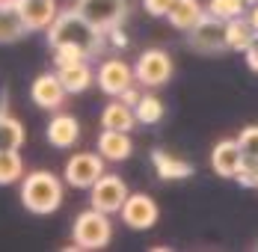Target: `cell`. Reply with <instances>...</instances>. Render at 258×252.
<instances>
[{
	"instance_id": "obj_1",
	"label": "cell",
	"mask_w": 258,
	"mask_h": 252,
	"mask_svg": "<svg viewBox=\"0 0 258 252\" xmlns=\"http://www.w3.org/2000/svg\"><path fill=\"white\" fill-rule=\"evenodd\" d=\"M48 45L56 48V45H75L80 48L86 56H98L107 45L104 33L98 27H92L86 18H80L75 9H62L53 15V21L48 24Z\"/></svg>"
},
{
	"instance_id": "obj_2",
	"label": "cell",
	"mask_w": 258,
	"mask_h": 252,
	"mask_svg": "<svg viewBox=\"0 0 258 252\" xmlns=\"http://www.w3.org/2000/svg\"><path fill=\"white\" fill-rule=\"evenodd\" d=\"M21 202L30 214H39V217L53 214L62 205V181L45 169L21 175Z\"/></svg>"
},
{
	"instance_id": "obj_3",
	"label": "cell",
	"mask_w": 258,
	"mask_h": 252,
	"mask_svg": "<svg viewBox=\"0 0 258 252\" xmlns=\"http://www.w3.org/2000/svg\"><path fill=\"white\" fill-rule=\"evenodd\" d=\"M113 237V223L110 214H101L95 208L78 214L72 226V249H101Z\"/></svg>"
},
{
	"instance_id": "obj_4",
	"label": "cell",
	"mask_w": 258,
	"mask_h": 252,
	"mask_svg": "<svg viewBox=\"0 0 258 252\" xmlns=\"http://www.w3.org/2000/svg\"><path fill=\"white\" fill-rule=\"evenodd\" d=\"M80 18H86L98 30H110V27L122 24L128 15V0H75L72 6Z\"/></svg>"
},
{
	"instance_id": "obj_5",
	"label": "cell",
	"mask_w": 258,
	"mask_h": 252,
	"mask_svg": "<svg viewBox=\"0 0 258 252\" xmlns=\"http://www.w3.org/2000/svg\"><path fill=\"white\" fill-rule=\"evenodd\" d=\"M172 77V56L160 48H149L140 53L137 66H134V80L155 89V86H163L166 80Z\"/></svg>"
},
{
	"instance_id": "obj_6",
	"label": "cell",
	"mask_w": 258,
	"mask_h": 252,
	"mask_svg": "<svg viewBox=\"0 0 258 252\" xmlns=\"http://www.w3.org/2000/svg\"><path fill=\"white\" fill-rule=\"evenodd\" d=\"M128 199V184L122 181L119 175H107L101 172L98 181L89 187V202H92V208L95 211H101V214H119V208H122V202Z\"/></svg>"
},
{
	"instance_id": "obj_7",
	"label": "cell",
	"mask_w": 258,
	"mask_h": 252,
	"mask_svg": "<svg viewBox=\"0 0 258 252\" xmlns=\"http://www.w3.org/2000/svg\"><path fill=\"white\" fill-rule=\"evenodd\" d=\"M104 172V157L95 151H78L66 163V184L75 190H89Z\"/></svg>"
},
{
	"instance_id": "obj_8",
	"label": "cell",
	"mask_w": 258,
	"mask_h": 252,
	"mask_svg": "<svg viewBox=\"0 0 258 252\" xmlns=\"http://www.w3.org/2000/svg\"><path fill=\"white\" fill-rule=\"evenodd\" d=\"M187 36H190V48L202 50V53H220V50H226V21L208 15V12L187 30Z\"/></svg>"
},
{
	"instance_id": "obj_9",
	"label": "cell",
	"mask_w": 258,
	"mask_h": 252,
	"mask_svg": "<svg viewBox=\"0 0 258 252\" xmlns=\"http://www.w3.org/2000/svg\"><path fill=\"white\" fill-rule=\"evenodd\" d=\"M119 214H122V223L134 228V231H146V228H152L157 223V205L146 193H134V196L128 193V199L122 202Z\"/></svg>"
},
{
	"instance_id": "obj_10",
	"label": "cell",
	"mask_w": 258,
	"mask_h": 252,
	"mask_svg": "<svg viewBox=\"0 0 258 252\" xmlns=\"http://www.w3.org/2000/svg\"><path fill=\"white\" fill-rule=\"evenodd\" d=\"M95 80H98L101 92L113 95V98H116L122 89H128L131 83H137V80H134V69H131L125 59H119V56L104 59L101 66H98V72H95Z\"/></svg>"
},
{
	"instance_id": "obj_11",
	"label": "cell",
	"mask_w": 258,
	"mask_h": 252,
	"mask_svg": "<svg viewBox=\"0 0 258 252\" xmlns=\"http://www.w3.org/2000/svg\"><path fill=\"white\" fill-rule=\"evenodd\" d=\"M15 9L24 21L27 33H39L48 30V24L53 21V15L59 12L56 0H15Z\"/></svg>"
},
{
	"instance_id": "obj_12",
	"label": "cell",
	"mask_w": 258,
	"mask_h": 252,
	"mask_svg": "<svg viewBox=\"0 0 258 252\" xmlns=\"http://www.w3.org/2000/svg\"><path fill=\"white\" fill-rule=\"evenodd\" d=\"M30 95H33V101H36L39 107H45V110H59L62 101H66V89H62L56 72H53V75L45 72V75H39L36 80H33Z\"/></svg>"
},
{
	"instance_id": "obj_13",
	"label": "cell",
	"mask_w": 258,
	"mask_h": 252,
	"mask_svg": "<svg viewBox=\"0 0 258 252\" xmlns=\"http://www.w3.org/2000/svg\"><path fill=\"white\" fill-rule=\"evenodd\" d=\"M45 134H48V143L53 149H72V146H78V140H80V122L75 116H69V113H56L48 122Z\"/></svg>"
},
{
	"instance_id": "obj_14",
	"label": "cell",
	"mask_w": 258,
	"mask_h": 252,
	"mask_svg": "<svg viewBox=\"0 0 258 252\" xmlns=\"http://www.w3.org/2000/svg\"><path fill=\"white\" fill-rule=\"evenodd\" d=\"M240 160H243V154H240L237 140H220L214 146V151H211V166H214V172L220 178H234Z\"/></svg>"
},
{
	"instance_id": "obj_15",
	"label": "cell",
	"mask_w": 258,
	"mask_h": 252,
	"mask_svg": "<svg viewBox=\"0 0 258 252\" xmlns=\"http://www.w3.org/2000/svg\"><path fill=\"white\" fill-rule=\"evenodd\" d=\"M56 77H59L66 95H78V92H86V89L92 86L95 72L89 69L86 59H80V62H72V66H59V69H56Z\"/></svg>"
},
{
	"instance_id": "obj_16",
	"label": "cell",
	"mask_w": 258,
	"mask_h": 252,
	"mask_svg": "<svg viewBox=\"0 0 258 252\" xmlns=\"http://www.w3.org/2000/svg\"><path fill=\"white\" fill-rule=\"evenodd\" d=\"M131 151H134V143H131L128 131H110V128L101 131V137H98V154H101L104 160H113V163L128 160Z\"/></svg>"
},
{
	"instance_id": "obj_17",
	"label": "cell",
	"mask_w": 258,
	"mask_h": 252,
	"mask_svg": "<svg viewBox=\"0 0 258 252\" xmlns=\"http://www.w3.org/2000/svg\"><path fill=\"white\" fill-rule=\"evenodd\" d=\"M152 163H155L157 175L163 181H178V178L193 175V163H187V160H181V157H175V154H169L163 149L152 151Z\"/></svg>"
},
{
	"instance_id": "obj_18",
	"label": "cell",
	"mask_w": 258,
	"mask_h": 252,
	"mask_svg": "<svg viewBox=\"0 0 258 252\" xmlns=\"http://www.w3.org/2000/svg\"><path fill=\"white\" fill-rule=\"evenodd\" d=\"M255 42H258V33H255V27L249 24V18L237 15V18L226 21V48L229 50H246Z\"/></svg>"
},
{
	"instance_id": "obj_19",
	"label": "cell",
	"mask_w": 258,
	"mask_h": 252,
	"mask_svg": "<svg viewBox=\"0 0 258 252\" xmlns=\"http://www.w3.org/2000/svg\"><path fill=\"white\" fill-rule=\"evenodd\" d=\"M202 15H205V9H202L199 0H172V6L166 12L169 24L175 27V30H181V33H187Z\"/></svg>"
},
{
	"instance_id": "obj_20",
	"label": "cell",
	"mask_w": 258,
	"mask_h": 252,
	"mask_svg": "<svg viewBox=\"0 0 258 252\" xmlns=\"http://www.w3.org/2000/svg\"><path fill=\"white\" fill-rule=\"evenodd\" d=\"M134 125H137V119H134V107H128V104H122V101H110L107 107H104L101 113V128H110V131H134Z\"/></svg>"
},
{
	"instance_id": "obj_21",
	"label": "cell",
	"mask_w": 258,
	"mask_h": 252,
	"mask_svg": "<svg viewBox=\"0 0 258 252\" xmlns=\"http://www.w3.org/2000/svg\"><path fill=\"white\" fill-rule=\"evenodd\" d=\"M27 33L24 21L15 9V3H0V45H9Z\"/></svg>"
},
{
	"instance_id": "obj_22",
	"label": "cell",
	"mask_w": 258,
	"mask_h": 252,
	"mask_svg": "<svg viewBox=\"0 0 258 252\" xmlns=\"http://www.w3.org/2000/svg\"><path fill=\"white\" fill-rule=\"evenodd\" d=\"M163 113H166V107H163V101L157 95H140V101L134 104L137 125H157L163 119Z\"/></svg>"
},
{
	"instance_id": "obj_23",
	"label": "cell",
	"mask_w": 258,
	"mask_h": 252,
	"mask_svg": "<svg viewBox=\"0 0 258 252\" xmlns=\"http://www.w3.org/2000/svg\"><path fill=\"white\" fill-rule=\"evenodd\" d=\"M21 146H24V125L3 110L0 113V151L21 149Z\"/></svg>"
},
{
	"instance_id": "obj_24",
	"label": "cell",
	"mask_w": 258,
	"mask_h": 252,
	"mask_svg": "<svg viewBox=\"0 0 258 252\" xmlns=\"http://www.w3.org/2000/svg\"><path fill=\"white\" fill-rule=\"evenodd\" d=\"M21 175H24V160L18 149L0 151V184H15L21 181Z\"/></svg>"
},
{
	"instance_id": "obj_25",
	"label": "cell",
	"mask_w": 258,
	"mask_h": 252,
	"mask_svg": "<svg viewBox=\"0 0 258 252\" xmlns=\"http://www.w3.org/2000/svg\"><path fill=\"white\" fill-rule=\"evenodd\" d=\"M243 9H246V3L243 0H208V15H214V18H220V21H229V18H237V15H243Z\"/></svg>"
},
{
	"instance_id": "obj_26",
	"label": "cell",
	"mask_w": 258,
	"mask_h": 252,
	"mask_svg": "<svg viewBox=\"0 0 258 252\" xmlns=\"http://www.w3.org/2000/svg\"><path fill=\"white\" fill-rule=\"evenodd\" d=\"M237 146H240V154H243V157L258 160V125L243 128L240 137H237Z\"/></svg>"
},
{
	"instance_id": "obj_27",
	"label": "cell",
	"mask_w": 258,
	"mask_h": 252,
	"mask_svg": "<svg viewBox=\"0 0 258 252\" xmlns=\"http://www.w3.org/2000/svg\"><path fill=\"white\" fill-rule=\"evenodd\" d=\"M53 50V66L59 69V66H72V62H80V59H89L86 53L80 48H75V45H56Z\"/></svg>"
},
{
	"instance_id": "obj_28",
	"label": "cell",
	"mask_w": 258,
	"mask_h": 252,
	"mask_svg": "<svg viewBox=\"0 0 258 252\" xmlns=\"http://www.w3.org/2000/svg\"><path fill=\"white\" fill-rule=\"evenodd\" d=\"M234 178L240 181V187H255L258 160H249V157H243V160H240V166H237V172H234Z\"/></svg>"
},
{
	"instance_id": "obj_29",
	"label": "cell",
	"mask_w": 258,
	"mask_h": 252,
	"mask_svg": "<svg viewBox=\"0 0 258 252\" xmlns=\"http://www.w3.org/2000/svg\"><path fill=\"white\" fill-rule=\"evenodd\" d=\"M143 6H146V12H149V15H155V18H166V12H169L172 0H143Z\"/></svg>"
},
{
	"instance_id": "obj_30",
	"label": "cell",
	"mask_w": 258,
	"mask_h": 252,
	"mask_svg": "<svg viewBox=\"0 0 258 252\" xmlns=\"http://www.w3.org/2000/svg\"><path fill=\"white\" fill-rule=\"evenodd\" d=\"M104 39L113 45V48H128V36L122 33V24L110 27V30H104Z\"/></svg>"
},
{
	"instance_id": "obj_31",
	"label": "cell",
	"mask_w": 258,
	"mask_h": 252,
	"mask_svg": "<svg viewBox=\"0 0 258 252\" xmlns=\"http://www.w3.org/2000/svg\"><path fill=\"white\" fill-rule=\"evenodd\" d=\"M140 95H143V92H140V89H137V86H134V83H131L128 89H122V92H119V95H116V98L122 101V104H128V107H134V104H137V101H140Z\"/></svg>"
},
{
	"instance_id": "obj_32",
	"label": "cell",
	"mask_w": 258,
	"mask_h": 252,
	"mask_svg": "<svg viewBox=\"0 0 258 252\" xmlns=\"http://www.w3.org/2000/svg\"><path fill=\"white\" fill-rule=\"evenodd\" d=\"M243 53H246V62H249V69H252V72H258V42H255V45H249Z\"/></svg>"
},
{
	"instance_id": "obj_33",
	"label": "cell",
	"mask_w": 258,
	"mask_h": 252,
	"mask_svg": "<svg viewBox=\"0 0 258 252\" xmlns=\"http://www.w3.org/2000/svg\"><path fill=\"white\" fill-rule=\"evenodd\" d=\"M249 24L255 27V33H258V3H252V9H249Z\"/></svg>"
},
{
	"instance_id": "obj_34",
	"label": "cell",
	"mask_w": 258,
	"mask_h": 252,
	"mask_svg": "<svg viewBox=\"0 0 258 252\" xmlns=\"http://www.w3.org/2000/svg\"><path fill=\"white\" fill-rule=\"evenodd\" d=\"M243 3H246V6H252V3H258V0H243Z\"/></svg>"
},
{
	"instance_id": "obj_35",
	"label": "cell",
	"mask_w": 258,
	"mask_h": 252,
	"mask_svg": "<svg viewBox=\"0 0 258 252\" xmlns=\"http://www.w3.org/2000/svg\"><path fill=\"white\" fill-rule=\"evenodd\" d=\"M255 190H258V178H255Z\"/></svg>"
}]
</instances>
